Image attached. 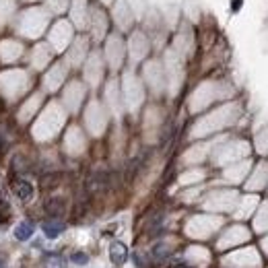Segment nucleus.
<instances>
[{"instance_id":"obj_1","label":"nucleus","mask_w":268,"mask_h":268,"mask_svg":"<svg viewBox=\"0 0 268 268\" xmlns=\"http://www.w3.org/2000/svg\"><path fill=\"white\" fill-rule=\"evenodd\" d=\"M109 260L116 266H122L126 260H128V248H126V244H122V242L109 244Z\"/></svg>"},{"instance_id":"obj_2","label":"nucleus","mask_w":268,"mask_h":268,"mask_svg":"<svg viewBox=\"0 0 268 268\" xmlns=\"http://www.w3.org/2000/svg\"><path fill=\"white\" fill-rule=\"evenodd\" d=\"M12 192L17 194V198L23 202H29L33 198V186L27 179H17L12 181Z\"/></svg>"},{"instance_id":"obj_3","label":"nucleus","mask_w":268,"mask_h":268,"mask_svg":"<svg viewBox=\"0 0 268 268\" xmlns=\"http://www.w3.org/2000/svg\"><path fill=\"white\" fill-rule=\"evenodd\" d=\"M41 231H44V235L48 239H56V237H60L64 231H66V225L58 219H52V221H46L44 225H41Z\"/></svg>"},{"instance_id":"obj_4","label":"nucleus","mask_w":268,"mask_h":268,"mask_svg":"<svg viewBox=\"0 0 268 268\" xmlns=\"http://www.w3.org/2000/svg\"><path fill=\"white\" fill-rule=\"evenodd\" d=\"M33 231H35V227H33L31 221H21L15 227V237L19 239V242H27V239L33 235Z\"/></svg>"},{"instance_id":"obj_5","label":"nucleus","mask_w":268,"mask_h":268,"mask_svg":"<svg viewBox=\"0 0 268 268\" xmlns=\"http://www.w3.org/2000/svg\"><path fill=\"white\" fill-rule=\"evenodd\" d=\"M46 210H48V213H50L54 219L60 217V215L64 213V200H62V198H52V200H48Z\"/></svg>"},{"instance_id":"obj_6","label":"nucleus","mask_w":268,"mask_h":268,"mask_svg":"<svg viewBox=\"0 0 268 268\" xmlns=\"http://www.w3.org/2000/svg\"><path fill=\"white\" fill-rule=\"evenodd\" d=\"M169 254H172V248H169L165 242H163V244H157V246L153 248V258H155V260H165Z\"/></svg>"},{"instance_id":"obj_7","label":"nucleus","mask_w":268,"mask_h":268,"mask_svg":"<svg viewBox=\"0 0 268 268\" xmlns=\"http://www.w3.org/2000/svg\"><path fill=\"white\" fill-rule=\"evenodd\" d=\"M10 217V206H8V200L0 194V223H6Z\"/></svg>"},{"instance_id":"obj_8","label":"nucleus","mask_w":268,"mask_h":268,"mask_svg":"<svg viewBox=\"0 0 268 268\" xmlns=\"http://www.w3.org/2000/svg\"><path fill=\"white\" fill-rule=\"evenodd\" d=\"M70 260H73L75 264H79V266H85V264L89 262V256L85 252H75L73 256H70Z\"/></svg>"},{"instance_id":"obj_9","label":"nucleus","mask_w":268,"mask_h":268,"mask_svg":"<svg viewBox=\"0 0 268 268\" xmlns=\"http://www.w3.org/2000/svg\"><path fill=\"white\" fill-rule=\"evenodd\" d=\"M174 268H190V266L184 264V262H179V264H174Z\"/></svg>"},{"instance_id":"obj_10","label":"nucleus","mask_w":268,"mask_h":268,"mask_svg":"<svg viewBox=\"0 0 268 268\" xmlns=\"http://www.w3.org/2000/svg\"><path fill=\"white\" fill-rule=\"evenodd\" d=\"M0 268H4V264H2V260H0Z\"/></svg>"}]
</instances>
